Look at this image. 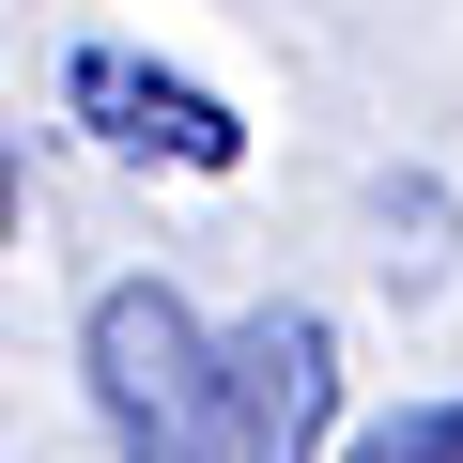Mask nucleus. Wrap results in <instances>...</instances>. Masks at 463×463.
Here are the masks:
<instances>
[{"label":"nucleus","mask_w":463,"mask_h":463,"mask_svg":"<svg viewBox=\"0 0 463 463\" xmlns=\"http://www.w3.org/2000/svg\"><path fill=\"white\" fill-rule=\"evenodd\" d=\"M78 371H93V417L124 463H232V386L170 279H109L78 309Z\"/></svg>","instance_id":"1"},{"label":"nucleus","mask_w":463,"mask_h":463,"mask_svg":"<svg viewBox=\"0 0 463 463\" xmlns=\"http://www.w3.org/2000/svg\"><path fill=\"white\" fill-rule=\"evenodd\" d=\"M216 386H232V463H309L325 417H340V340L325 309H248L216 340Z\"/></svg>","instance_id":"2"},{"label":"nucleus","mask_w":463,"mask_h":463,"mask_svg":"<svg viewBox=\"0 0 463 463\" xmlns=\"http://www.w3.org/2000/svg\"><path fill=\"white\" fill-rule=\"evenodd\" d=\"M62 93H78L124 155H170V170H232V155H248V124H232L201 78H155V62H124V47H78Z\"/></svg>","instance_id":"3"},{"label":"nucleus","mask_w":463,"mask_h":463,"mask_svg":"<svg viewBox=\"0 0 463 463\" xmlns=\"http://www.w3.org/2000/svg\"><path fill=\"white\" fill-rule=\"evenodd\" d=\"M355 463H463V402H402V417H371Z\"/></svg>","instance_id":"4"},{"label":"nucleus","mask_w":463,"mask_h":463,"mask_svg":"<svg viewBox=\"0 0 463 463\" xmlns=\"http://www.w3.org/2000/svg\"><path fill=\"white\" fill-rule=\"evenodd\" d=\"M0 248H16V124H0Z\"/></svg>","instance_id":"5"}]
</instances>
